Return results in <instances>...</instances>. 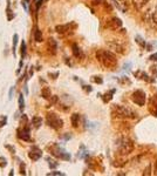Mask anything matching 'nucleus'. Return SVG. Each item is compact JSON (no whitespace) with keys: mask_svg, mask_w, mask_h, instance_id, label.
<instances>
[{"mask_svg":"<svg viewBox=\"0 0 157 176\" xmlns=\"http://www.w3.org/2000/svg\"><path fill=\"white\" fill-rule=\"evenodd\" d=\"M96 59L98 61L108 69H115V67L117 66V59L116 55L108 49H99L96 52Z\"/></svg>","mask_w":157,"mask_h":176,"instance_id":"obj_1","label":"nucleus"},{"mask_svg":"<svg viewBox=\"0 0 157 176\" xmlns=\"http://www.w3.org/2000/svg\"><path fill=\"white\" fill-rule=\"evenodd\" d=\"M46 149L52 156H54L56 159H60L62 161H71V154L64 148V147H61L60 144H57L55 142L48 143L46 146Z\"/></svg>","mask_w":157,"mask_h":176,"instance_id":"obj_2","label":"nucleus"},{"mask_svg":"<svg viewBox=\"0 0 157 176\" xmlns=\"http://www.w3.org/2000/svg\"><path fill=\"white\" fill-rule=\"evenodd\" d=\"M111 114L118 119H136L137 114L134 113L131 109L121 106V105H114L111 108Z\"/></svg>","mask_w":157,"mask_h":176,"instance_id":"obj_3","label":"nucleus"},{"mask_svg":"<svg viewBox=\"0 0 157 176\" xmlns=\"http://www.w3.org/2000/svg\"><path fill=\"white\" fill-rule=\"evenodd\" d=\"M46 122L54 130H60L62 127H64V120H62L61 117L54 112H47V114H46Z\"/></svg>","mask_w":157,"mask_h":176,"instance_id":"obj_4","label":"nucleus"},{"mask_svg":"<svg viewBox=\"0 0 157 176\" xmlns=\"http://www.w3.org/2000/svg\"><path fill=\"white\" fill-rule=\"evenodd\" d=\"M117 147H118V152L121 155H128V154L133 153V150L135 148L134 142L128 137H121L118 140Z\"/></svg>","mask_w":157,"mask_h":176,"instance_id":"obj_5","label":"nucleus"},{"mask_svg":"<svg viewBox=\"0 0 157 176\" xmlns=\"http://www.w3.org/2000/svg\"><path fill=\"white\" fill-rule=\"evenodd\" d=\"M142 18H143V20L145 22H148L150 25L151 28H154V29H156V31H157V8L154 10V11H151V10L147 11L143 14Z\"/></svg>","mask_w":157,"mask_h":176,"instance_id":"obj_6","label":"nucleus"},{"mask_svg":"<svg viewBox=\"0 0 157 176\" xmlns=\"http://www.w3.org/2000/svg\"><path fill=\"white\" fill-rule=\"evenodd\" d=\"M30 126H20L17 129V136L19 140L21 141H26V142H32V137H30Z\"/></svg>","mask_w":157,"mask_h":176,"instance_id":"obj_7","label":"nucleus"},{"mask_svg":"<svg viewBox=\"0 0 157 176\" xmlns=\"http://www.w3.org/2000/svg\"><path fill=\"white\" fill-rule=\"evenodd\" d=\"M76 24L75 22H69V24H64V25H57L55 27V31L61 34V35H65V34H69L73 33L74 29L76 28Z\"/></svg>","mask_w":157,"mask_h":176,"instance_id":"obj_8","label":"nucleus"},{"mask_svg":"<svg viewBox=\"0 0 157 176\" xmlns=\"http://www.w3.org/2000/svg\"><path fill=\"white\" fill-rule=\"evenodd\" d=\"M131 100H133V102H134L135 105H137V106H140V107H143V106L145 105V100H147L145 93H144L142 89H137V91H135V92L131 94Z\"/></svg>","mask_w":157,"mask_h":176,"instance_id":"obj_9","label":"nucleus"},{"mask_svg":"<svg viewBox=\"0 0 157 176\" xmlns=\"http://www.w3.org/2000/svg\"><path fill=\"white\" fill-rule=\"evenodd\" d=\"M107 46L110 49L115 51L116 53H120V54H124L125 53V46L120 40H115V39L109 40V41H107Z\"/></svg>","mask_w":157,"mask_h":176,"instance_id":"obj_10","label":"nucleus"},{"mask_svg":"<svg viewBox=\"0 0 157 176\" xmlns=\"http://www.w3.org/2000/svg\"><path fill=\"white\" fill-rule=\"evenodd\" d=\"M41 157H42V150L39 148V147L35 146V144L30 147V149H29V152H28V159H29L30 161H33V162H37V161H39Z\"/></svg>","mask_w":157,"mask_h":176,"instance_id":"obj_11","label":"nucleus"},{"mask_svg":"<svg viewBox=\"0 0 157 176\" xmlns=\"http://www.w3.org/2000/svg\"><path fill=\"white\" fill-rule=\"evenodd\" d=\"M46 51H47V53H48L49 55H52V56L56 55V53H57V42H56L55 39H53V38L47 39Z\"/></svg>","mask_w":157,"mask_h":176,"instance_id":"obj_12","label":"nucleus"},{"mask_svg":"<svg viewBox=\"0 0 157 176\" xmlns=\"http://www.w3.org/2000/svg\"><path fill=\"white\" fill-rule=\"evenodd\" d=\"M106 26L110 29H118L120 27H122V21L118 18H111L110 20H108Z\"/></svg>","mask_w":157,"mask_h":176,"instance_id":"obj_13","label":"nucleus"},{"mask_svg":"<svg viewBox=\"0 0 157 176\" xmlns=\"http://www.w3.org/2000/svg\"><path fill=\"white\" fill-rule=\"evenodd\" d=\"M72 53H73V55L76 59H83L84 58V54H83L82 49L80 48V46L77 44H73L72 45Z\"/></svg>","mask_w":157,"mask_h":176,"instance_id":"obj_14","label":"nucleus"},{"mask_svg":"<svg viewBox=\"0 0 157 176\" xmlns=\"http://www.w3.org/2000/svg\"><path fill=\"white\" fill-rule=\"evenodd\" d=\"M80 120H81V115L80 114H77V113H74V114H72V116H71V122H72V126H73V128H79V126H80Z\"/></svg>","mask_w":157,"mask_h":176,"instance_id":"obj_15","label":"nucleus"},{"mask_svg":"<svg viewBox=\"0 0 157 176\" xmlns=\"http://www.w3.org/2000/svg\"><path fill=\"white\" fill-rule=\"evenodd\" d=\"M33 38L35 40V42L40 44L44 41V37H42V32H41V29H39L37 26H34V32H33Z\"/></svg>","mask_w":157,"mask_h":176,"instance_id":"obj_16","label":"nucleus"},{"mask_svg":"<svg viewBox=\"0 0 157 176\" xmlns=\"http://www.w3.org/2000/svg\"><path fill=\"white\" fill-rule=\"evenodd\" d=\"M30 126H32L33 128H35V129H38V128H40L41 126H42V119L40 116H33L32 117V120H30Z\"/></svg>","mask_w":157,"mask_h":176,"instance_id":"obj_17","label":"nucleus"},{"mask_svg":"<svg viewBox=\"0 0 157 176\" xmlns=\"http://www.w3.org/2000/svg\"><path fill=\"white\" fill-rule=\"evenodd\" d=\"M148 1H149V0H133V5H134L135 10L141 11L148 4Z\"/></svg>","mask_w":157,"mask_h":176,"instance_id":"obj_18","label":"nucleus"},{"mask_svg":"<svg viewBox=\"0 0 157 176\" xmlns=\"http://www.w3.org/2000/svg\"><path fill=\"white\" fill-rule=\"evenodd\" d=\"M149 110H150V113H151L154 116H157V101H156V98H152V99L150 100Z\"/></svg>","mask_w":157,"mask_h":176,"instance_id":"obj_19","label":"nucleus"},{"mask_svg":"<svg viewBox=\"0 0 157 176\" xmlns=\"http://www.w3.org/2000/svg\"><path fill=\"white\" fill-rule=\"evenodd\" d=\"M14 17H15V14L13 13V11H12V8H11V0H7V6H6V18H7V20H8V21H11V20H13V19H14Z\"/></svg>","mask_w":157,"mask_h":176,"instance_id":"obj_20","label":"nucleus"},{"mask_svg":"<svg viewBox=\"0 0 157 176\" xmlns=\"http://www.w3.org/2000/svg\"><path fill=\"white\" fill-rule=\"evenodd\" d=\"M41 96L45 99V100H49L52 98V91H50V88L45 86L42 87V89H41Z\"/></svg>","mask_w":157,"mask_h":176,"instance_id":"obj_21","label":"nucleus"},{"mask_svg":"<svg viewBox=\"0 0 157 176\" xmlns=\"http://www.w3.org/2000/svg\"><path fill=\"white\" fill-rule=\"evenodd\" d=\"M18 41H19V35L17 33H14L13 34V42H12V53H13L14 58L17 56V45H18Z\"/></svg>","mask_w":157,"mask_h":176,"instance_id":"obj_22","label":"nucleus"},{"mask_svg":"<svg viewBox=\"0 0 157 176\" xmlns=\"http://www.w3.org/2000/svg\"><path fill=\"white\" fill-rule=\"evenodd\" d=\"M114 93H115V89H113V91H110V92H108V93H106V94L101 95V98H102L103 102H104V103H108V102L113 99V94H114Z\"/></svg>","mask_w":157,"mask_h":176,"instance_id":"obj_23","label":"nucleus"},{"mask_svg":"<svg viewBox=\"0 0 157 176\" xmlns=\"http://www.w3.org/2000/svg\"><path fill=\"white\" fill-rule=\"evenodd\" d=\"M26 53H27L26 42H25V40H21V44H20V56H21V59L26 58Z\"/></svg>","mask_w":157,"mask_h":176,"instance_id":"obj_24","label":"nucleus"},{"mask_svg":"<svg viewBox=\"0 0 157 176\" xmlns=\"http://www.w3.org/2000/svg\"><path fill=\"white\" fill-rule=\"evenodd\" d=\"M18 105H19V110H20V112H24V109H25V96H24L22 93H20V95H19Z\"/></svg>","mask_w":157,"mask_h":176,"instance_id":"obj_25","label":"nucleus"},{"mask_svg":"<svg viewBox=\"0 0 157 176\" xmlns=\"http://www.w3.org/2000/svg\"><path fill=\"white\" fill-rule=\"evenodd\" d=\"M135 41H136V42L140 45V47H141V48H145L147 42H145V40H144V39H143L141 35H136V37H135Z\"/></svg>","mask_w":157,"mask_h":176,"instance_id":"obj_26","label":"nucleus"},{"mask_svg":"<svg viewBox=\"0 0 157 176\" xmlns=\"http://www.w3.org/2000/svg\"><path fill=\"white\" fill-rule=\"evenodd\" d=\"M8 122V117L7 115H0V128H3L7 125Z\"/></svg>","mask_w":157,"mask_h":176,"instance_id":"obj_27","label":"nucleus"},{"mask_svg":"<svg viewBox=\"0 0 157 176\" xmlns=\"http://www.w3.org/2000/svg\"><path fill=\"white\" fill-rule=\"evenodd\" d=\"M20 126H29V122H28V117L26 114H22L21 119H20Z\"/></svg>","mask_w":157,"mask_h":176,"instance_id":"obj_28","label":"nucleus"},{"mask_svg":"<svg viewBox=\"0 0 157 176\" xmlns=\"http://www.w3.org/2000/svg\"><path fill=\"white\" fill-rule=\"evenodd\" d=\"M19 174L20 175H26V164H25L24 161L19 163Z\"/></svg>","mask_w":157,"mask_h":176,"instance_id":"obj_29","label":"nucleus"},{"mask_svg":"<svg viewBox=\"0 0 157 176\" xmlns=\"http://www.w3.org/2000/svg\"><path fill=\"white\" fill-rule=\"evenodd\" d=\"M47 161H48V167H49L50 169H55V168H57L59 162L53 161V160H49V157H47Z\"/></svg>","mask_w":157,"mask_h":176,"instance_id":"obj_30","label":"nucleus"},{"mask_svg":"<svg viewBox=\"0 0 157 176\" xmlns=\"http://www.w3.org/2000/svg\"><path fill=\"white\" fill-rule=\"evenodd\" d=\"M66 174L62 173V171H59V170H54V171H50L47 174V176H65Z\"/></svg>","mask_w":157,"mask_h":176,"instance_id":"obj_31","label":"nucleus"},{"mask_svg":"<svg viewBox=\"0 0 157 176\" xmlns=\"http://www.w3.org/2000/svg\"><path fill=\"white\" fill-rule=\"evenodd\" d=\"M33 1H34V4H35V13H38L39 8L41 7V5H42V3H44V0H33Z\"/></svg>","mask_w":157,"mask_h":176,"instance_id":"obj_32","label":"nucleus"},{"mask_svg":"<svg viewBox=\"0 0 157 176\" xmlns=\"http://www.w3.org/2000/svg\"><path fill=\"white\" fill-rule=\"evenodd\" d=\"M7 160L4 157V156H0V168H5L7 167Z\"/></svg>","mask_w":157,"mask_h":176,"instance_id":"obj_33","label":"nucleus"},{"mask_svg":"<svg viewBox=\"0 0 157 176\" xmlns=\"http://www.w3.org/2000/svg\"><path fill=\"white\" fill-rule=\"evenodd\" d=\"M91 81L93 82H95V83H99V85H101L102 82H103V80H102V78L101 76H91Z\"/></svg>","mask_w":157,"mask_h":176,"instance_id":"obj_34","label":"nucleus"},{"mask_svg":"<svg viewBox=\"0 0 157 176\" xmlns=\"http://www.w3.org/2000/svg\"><path fill=\"white\" fill-rule=\"evenodd\" d=\"M59 74H60L59 72H54V73H53V72H49V73H48V76H49L52 80H56L57 76H59Z\"/></svg>","mask_w":157,"mask_h":176,"instance_id":"obj_35","label":"nucleus"},{"mask_svg":"<svg viewBox=\"0 0 157 176\" xmlns=\"http://www.w3.org/2000/svg\"><path fill=\"white\" fill-rule=\"evenodd\" d=\"M131 67H133V64H131L130 61H129V62H125V64L123 65V71H130Z\"/></svg>","mask_w":157,"mask_h":176,"instance_id":"obj_36","label":"nucleus"},{"mask_svg":"<svg viewBox=\"0 0 157 176\" xmlns=\"http://www.w3.org/2000/svg\"><path fill=\"white\" fill-rule=\"evenodd\" d=\"M28 3H29V0H22V1H21V5H22V7H24V10L26 12L28 11Z\"/></svg>","mask_w":157,"mask_h":176,"instance_id":"obj_37","label":"nucleus"},{"mask_svg":"<svg viewBox=\"0 0 157 176\" xmlns=\"http://www.w3.org/2000/svg\"><path fill=\"white\" fill-rule=\"evenodd\" d=\"M22 66H24V59H20V62H19V66H18V69H17V74H19L21 72Z\"/></svg>","mask_w":157,"mask_h":176,"instance_id":"obj_38","label":"nucleus"},{"mask_svg":"<svg viewBox=\"0 0 157 176\" xmlns=\"http://www.w3.org/2000/svg\"><path fill=\"white\" fill-rule=\"evenodd\" d=\"M13 94H14V87H11L10 88V92H8V100L13 99Z\"/></svg>","mask_w":157,"mask_h":176,"instance_id":"obj_39","label":"nucleus"},{"mask_svg":"<svg viewBox=\"0 0 157 176\" xmlns=\"http://www.w3.org/2000/svg\"><path fill=\"white\" fill-rule=\"evenodd\" d=\"M82 89H83L86 93H90V92L93 91V88H91L90 86H86V85H84V86L82 87Z\"/></svg>","mask_w":157,"mask_h":176,"instance_id":"obj_40","label":"nucleus"},{"mask_svg":"<svg viewBox=\"0 0 157 176\" xmlns=\"http://www.w3.org/2000/svg\"><path fill=\"white\" fill-rule=\"evenodd\" d=\"M5 147H6V148H7L12 154H15V148H14V147H12V146H10V144H6Z\"/></svg>","mask_w":157,"mask_h":176,"instance_id":"obj_41","label":"nucleus"},{"mask_svg":"<svg viewBox=\"0 0 157 176\" xmlns=\"http://www.w3.org/2000/svg\"><path fill=\"white\" fill-rule=\"evenodd\" d=\"M149 60H151V61H157V53L151 54V55L149 56Z\"/></svg>","mask_w":157,"mask_h":176,"instance_id":"obj_42","label":"nucleus"},{"mask_svg":"<svg viewBox=\"0 0 157 176\" xmlns=\"http://www.w3.org/2000/svg\"><path fill=\"white\" fill-rule=\"evenodd\" d=\"M143 175H150V167H148V169H145V171L143 173Z\"/></svg>","mask_w":157,"mask_h":176,"instance_id":"obj_43","label":"nucleus"},{"mask_svg":"<svg viewBox=\"0 0 157 176\" xmlns=\"http://www.w3.org/2000/svg\"><path fill=\"white\" fill-rule=\"evenodd\" d=\"M154 171H155V174H157V160L155 162V169H154Z\"/></svg>","mask_w":157,"mask_h":176,"instance_id":"obj_44","label":"nucleus"},{"mask_svg":"<svg viewBox=\"0 0 157 176\" xmlns=\"http://www.w3.org/2000/svg\"><path fill=\"white\" fill-rule=\"evenodd\" d=\"M12 175H14V170H13V169H12L11 173H10V176H12Z\"/></svg>","mask_w":157,"mask_h":176,"instance_id":"obj_45","label":"nucleus"}]
</instances>
